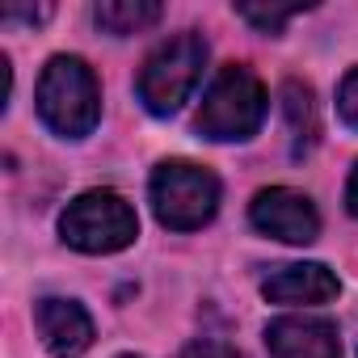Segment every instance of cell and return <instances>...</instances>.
<instances>
[{"label":"cell","mask_w":358,"mask_h":358,"mask_svg":"<svg viewBox=\"0 0 358 358\" xmlns=\"http://www.w3.org/2000/svg\"><path fill=\"white\" fill-rule=\"evenodd\" d=\"M207 68V38L194 30H182L164 38L139 68L135 93L143 101L148 114H177L182 101H190V93L199 89Z\"/></svg>","instance_id":"obj_3"},{"label":"cell","mask_w":358,"mask_h":358,"mask_svg":"<svg viewBox=\"0 0 358 358\" xmlns=\"http://www.w3.org/2000/svg\"><path fill=\"white\" fill-rule=\"evenodd\" d=\"M345 207H350V215L358 220V164L350 169V182H345Z\"/></svg>","instance_id":"obj_16"},{"label":"cell","mask_w":358,"mask_h":358,"mask_svg":"<svg viewBox=\"0 0 358 358\" xmlns=\"http://www.w3.org/2000/svg\"><path fill=\"white\" fill-rule=\"evenodd\" d=\"M160 5L156 0H101V5H93V22L106 30V34H139L148 26L160 22Z\"/></svg>","instance_id":"obj_10"},{"label":"cell","mask_w":358,"mask_h":358,"mask_svg":"<svg viewBox=\"0 0 358 358\" xmlns=\"http://www.w3.org/2000/svg\"><path fill=\"white\" fill-rule=\"evenodd\" d=\"M152 211L173 232H194L220 211V177L194 160H160L148 182Z\"/></svg>","instance_id":"obj_4"},{"label":"cell","mask_w":358,"mask_h":358,"mask_svg":"<svg viewBox=\"0 0 358 358\" xmlns=\"http://www.w3.org/2000/svg\"><path fill=\"white\" fill-rule=\"evenodd\" d=\"M266 345L274 358H341L337 329L320 316H278L266 324Z\"/></svg>","instance_id":"obj_8"},{"label":"cell","mask_w":358,"mask_h":358,"mask_svg":"<svg viewBox=\"0 0 358 358\" xmlns=\"http://www.w3.org/2000/svg\"><path fill=\"white\" fill-rule=\"evenodd\" d=\"M266 110H270V97H266V85L245 68V64H228L215 72L211 89L203 93V106H199V135L203 139H215V143H241V139H253L266 122Z\"/></svg>","instance_id":"obj_2"},{"label":"cell","mask_w":358,"mask_h":358,"mask_svg":"<svg viewBox=\"0 0 358 358\" xmlns=\"http://www.w3.org/2000/svg\"><path fill=\"white\" fill-rule=\"evenodd\" d=\"M341 282L324 262H295V266H278L266 282L262 295L270 303H329L337 299Z\"/></svg>","instance_id":"obj_9"},{"label":"cell","mask_w":358,"mask_h":358,"mask_svg":"<svg viewBox=\"0 0 358 358\" xmlns=\"http://www.w3.org/2000/svg\"><path fill=\"white\" fill-rule=\"evenodd\" d=\"M282 114H287V127H291V139H295V156H303L312 143H316V101H312V89L299 85V80H287L282 85Z\"/></svg>","instance_id":"obj_11"},{"label":"cell","mask_w":358,"mask_h":358,"mask_svg":"<svg viewBox=\"0 0 358 358\" xmlns=\"http://www.w3.org/2000/svg\"><path fill=\"white\" fill-rule=\"evenodd\" d=\"M38 118L59 139H85L101 118V89L80 55L47 59L38 76Z\"/></svg>","instance_id":"obj_1"},{"label":"cell","mask_w":358,"mask_h":358,"mask_svg":"<svg viewBox=\"0 0 358 358\" xmlns=\"http://www.w3.org/2000/svg\"><path fill=\"white\" fill-rule=\"evenodd\" d=\"M59 236L80 253H118L139 236V220L118 190H85L64 207Z\"/></svg>","instance_id":"obj_5"},{"label":"cell","mask_w":358,"mask_h":358,"mask_svg":"<svg viewBox=\"0 0 358 358\" xmlns=\"http://www.w3.org/2000/svg\"><path fill=\"white\" fill-rule=\"evenodd\" d=\"M0 17H5V22H30V26H38V22L51 17V5H38V9H5Z\"/></svg>","instance_id":"obj_15"},{"label":"cell","mask_w":358,"mask_h":358,"mask_svg":"<svg viewBox=\"0 0 358 358\" xmlns=\"http://www.w3.org/2000/svg\"><path fill=\"white\" fill-rule=\"evenodd\" d=\"M337 114L345 118V127L358 131V68H350L341 89H337Z\"/></svg>","instance_id":"obj_13"},{"label":"cell","mask_w":358,"mask_h":358,"mask_svg":"<svg viewBox=\"0 0 358 358\" xmlns=\"http://www.w3.org/2000/svg\"><path fill=\"white\" fill-rule=\"evenodd\" d=\"M34 324H38V337L51 350V358H80L93 345V316L76 299H59V295L38 299Z\"/></svg>","instance_id":"obj_7"},{"label":"cell","mask_w":358,"mask_h":358,"mask_svg":"<svg viewBox=\"0 0 358 358\" xmlns=\"http://www.w3.org/2000/svg\"><path fill=\"white\" fill-rule=\"evenodd\" d=\"M177 358H241L236 354V345H228V341H215V337H199V341H190Z\"/></svg>","instance_id":"obj_14"},{"label":"cell","mask_w":358,"mask_h":358,"mask_svg":"<svg viewBox=\"0 0 358 358\" xmlns=\"http://www.w3.org/2000/svg\"><path fill=\"white\" fill-rule=\"evenodd\" d=\"M249 220L257 232L287 241V245H312L320 236V215H316L312 199L299 190H287V186L257 190L249 203Z\"/></svg>","instance_id":"obj_6"},{"label":"cell","mask_w":358,"mask_h":358,"mask_svg":"<svg viewBox=\"0 0 358 358\" xmlns=\"http://www.w3.org/2000/svg\"><path fill=\"white\" fill-rule=\"evenodd\" d=\"M118 358H139V354H118Z\"/></svg>","instance_id":"obj_17"},{"label":"cell","mask_w":358,"mask_h":358,"mask_svg":"<svg viewBox=\"0 0 358 358\" xmlns=\"http://www.w3.org/2000/svg\"><path fill=\"white\" fill-rule=\"evenodd\" d=\"M236 13H241L245 22H253L262 34H278L291 17L303 13V5H287V9H278V5H270V9H266V5H236Z\"/></svg>","instance_id":"obj_12"}]
</instances>
